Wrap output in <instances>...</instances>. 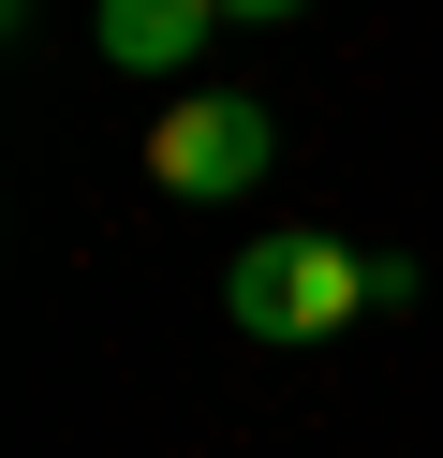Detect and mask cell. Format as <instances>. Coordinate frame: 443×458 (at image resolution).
Instances as JSON below:
<instances>
[{
	"label": "cell",
	"instance_id": "1",
	"mask_svg": "<svg viewBox=\"0 0 443 458\" xmlns=\"http://www.w3.org/2000/svg\"><path fill=\"white\" fill-rule=\"evenodd\" d=\"M354 310H384V281H370V251L325 237V222L311 237H251L222 267V326L236 340H340Z\"/></svg>",
	"mask_w": 443,
	"mask_h": 458
},
{
	"label": "cell",
	"instance_id": "4",
	"mask_svg": "<svg viewBox=\"0 0 443 458\" xmlns=\"http://www.w3.org/2000/svg\"><path fill=\"white\" fill-rule=\"evenodd\" d=\"M222 15H311V0H222Z\"/></svg>",
	"mask_w": 443,
	"mask_h": 458
},
{
	"label": "cell",
	"instance_id": "3",
	"mask_svg": "<svg viewBox=\"0 0 443 458\" xmlns=\"http://www.w3.org/2000/svg\"><path fill=\"white\" fill-rule=\"evenodd\" d=\"M207 15H222V0H89V45H104L118 74H177L207 45Z\"/></svg>",
	"mask_w": 443,
	"mask_h": 458
},
{
	"label": "cell",
	"instance_id": "2",
	"mask_svg": "<svg viewBox=\"0 0 443 458\" xmlns=\"http://www.w3.org/2000/svg\"><path fill=\"white\" fill-rule=\"evenodd\" d=\"M266 163H281V119H266V104H236V89H177L163 119H148V178L163 192H251Z\"/></svg>",
	"mask_w": 443,
	"mask_h": 458
}]
</instances>
